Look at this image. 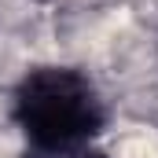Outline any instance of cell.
Listing matches in <instances>:
<instances>
[{
	"mask_svg": "<svg viewBox=\"0 0 158 158\" xmlns=\"http://www.w3.org/2000/svg\"><path fill=\"white\" fill-rule=\"evenodd\" d=\"M59 158H103V155H96V151L81 147V151H70V155H59Z\"/></svg>",
	"mask_w": 158,
	"mask_h": 158,
	"instance_id": "7a4b0ae2",
	"label": "cell"
},
{
	"mask_svg": "<svg viewBox=\"0 0 158 158\" xmlns=\"http://www.w3.org/2000/svg\"><path fill=\"white\" fill-rule=\"evenodd\" d=\"M103 118L107 110L96 85L70 66H37L15 88V121L40 158L88 147Z\"/></svg>",
	"mask_w": 158,
	"mask_h": 158,
	"instance_id": "6da1fadb",
	"label": "cell"
}]
</instances>
